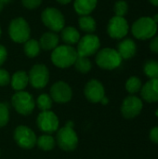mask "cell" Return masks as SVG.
<instances>
[{"label":"cell","instance_id":"obj_28","mask_svg":"<svg viewBox=\"0 0 158 159\" xmlns=\"http://www.w3.org/2000/svg\"><path fill=\"white\" fill-rule=\"evenodd\" d=\"M52 99L47 94H41L38 96L36 100V105L37 107L43 112V111H49L52 107Z\"/></svg>","mask_w":158,"mask_h":159},{"label":"cell","instance_id":"obj_37","mask_svg":"<svg viewBox=\"0 0 158 159\" xmlns=\"http://www.w3.org/2000/svg\"><path fill=\"white\" fill-rule=\"evenodd\" d=\"M72 0H57V2H59L60 4H62V5H65V4H68L70 3Z\"/></svg>","mask_w":158,"mask_h":159},{"label":"cell","instance_id":"obj_7","mask_svg":"<svg viewBox=\"0 0 158 159\" xmlns=\"http://www.w3.org/2000/svg\"><path fill=\"white\" fill-rule=\"evenodd\" d=\"M43 23L53 32H61L65 25L62 13L55 7H47L41 14Z\"/></svg>","mask_w":158,"mask_h":159},{"label":"cell","instance_id":"obj_23","mask_svg":"<svg viewBox=\"0 0 158 159\" xmlns=\"http://www.w3.org/2000/svg\"><path fill=\"white\" fill-rule=\"evenodd\" d=\"M79 26L80 28L87 33H93L96 30V21L95 20L89 16V15H85L81 16L79 20Z\"/></svg>","mask_w":158,"mask_h":159},{"label":"cell","instance_id":"obj_20","mask_svg":"<svg viewBox=\"0 0 158 159\" xmlns=\"http://www.w3.org/2000/svg\"><path fill=\"white\" fill-rule=\"evenodd\" d=\"M59 40V36L55 33L47 32L41 36L39 45L45 50H51L58 47Z\"/></svg>","mask_w":158,"mask_h":159},{"label":"cell","instance_id":"obj_2","mask_svg":"<svg viewBox=\"0 0 158 159\" xmlns=\"http://www.w3.org/2000/svg\"><path fill=\"white\" fill-rule=\"evenodd\" d=\"M56 142L59 147L66 152L74 151L77 147L78 137L74 129V123L72 121H68L64 127L58 130Z\"/></svg>","mask_w":158,"mask_h":159},{"label":"cell","instance_id":"obj_34","mask_svg":"<svg viewBox=\"0 0 158 159\" xmlns=\"http://www.w3.org/2000/svg\"><path fill=\"white\" fill-rule=\"evenodd\" d=\"M149 136H150V140L153 143L158 144V127H155L151 129Z\"/></svg>","mask_w":158,"mask_h":159},{"label":"cell","instance_id":"obj_1","mask_svg":"<svg viewBox=\"0 0 158 159\" xmlns=\"http://www.w3.org/2000/svg\"><path fill=\"white\" fill-rule=\"evenodd\" d=\"M78 57L77 51L68 45L58 46L51 53V61L59 68H68L74 64Z\"/></svg>","mask_w":158,"mask_h":159},{"label":"cell","instance_id":"obj_33","mask_svg":"<svg viewBox=\"0 0 158 159\" xmlns=\"http://www.w3.org/2000/svg\"><path fill=\"white\" fill-rule=\"evenodd\" d=\"M150 49L152 52L158 54V35H155L153 38H151L150 42Z\"/></svg>","mask_w":158,"mask_h":159},{"label":"cell","instance_id":"obj_41","mask_svg":"<svg viewBox=\"0 0 158 159\" xmlns=\"http://www.w3.org/2000/svg\"><path fill=\"white\" fill-rule=\"evenodd\" d=\"M1 1H2V2H3L4 4H7V3H9V2L11 1V0H1Z\"/></svg>","mask_w":158,"mask_h":159},{"label":"cell","instance_id":"obj_4","mask_svg":"<svg viewBox=\"0 0 158 159\" xmlns=\"http://www.w3.org/2000/svg\"><path fill=\"white\" fill-rule=\"evenodd\" d=\"M122 58L117 50L110 48L100 50L96 55V63L99 67L104 70H114L120 66Z\"/></svg>","mask_w":158,"mask_h":159},{"label":"cell","instance_id":"obj_43","mask_svg":"<svg viewBox=\"0 0 158 159\" xmlns=\"http://www.w3.org/2000/svg\"><path fill=\"white\" fill-rule=\"evenodd\" d=\"M0 35H1V27H0Z\"/></svg>","mask_w":158,"mask_h":159},{"label":"cell","instance_id":"obj_5","mask_svg":"<svg viewBox=\"0 0 158 159\" xmlns=\"http://www.w3.org/2000/svg\"><path fill=\"white\" fill-rule=\"evenodd\" d=\"M11 103L14 109L22 116H28L33 113L35 102L33 96L26 91H17L11 98Z\"/></svg>","mask_w":158,"mask_h":159},{"label":"cell","instance_id":"obj_3","mask_svg":"<svg viewBox=\"0 0 158 159\" xmlns=\"http://www.w3.org/2000/svg\"><path fill=\"white\" fill-rule=\"evenodd\" d=\"M157 27V23L154 21L152 17H142L133 22L131 32L137 39L147 40L156 35Z\"/></svg>","mask_w":158,"mask_h":159},{"label":"cell","instance_id":"obj_16","mask_svg":"<svg viewBox=\"0 0 158 159\" xmlns=\"http://www.w3.org/2000/svg\"><path fill=\"white\" fill-rule=\"evenodd\" d=\"M142 98L149 103L158 102V79H150L141 89Z\"/></svg>","mask_w":158,"mask_h":159},{"label":"cell","instance_id":"obj_31","mask_svg":"<svg viewBox=\"0 0 158 159\" xmlns=\"http://www.w3.org/2000/svg\"><path fill=\"white\" fill-rule=\"evenodd\" d=\"M10 75L7 71L0 68V87H6L10 83Z\"/></svg>","mask_w":158,"mask_h":159},{"label":"cell","instance_id":"obj_42","mask_svg":"<svg viewBox=\"0 0 158 159\" xmlns=\"http://www.w3.org/2000/svg\"><path fill=\"white\" fill-rule=\"evenodd\" d=\"M156 116L158 117V109L156 110Z\"/></svg>","mask_w":158,"mask_h":159},{"label":"cell","instance_id":"obj_36","mask_svg":"<svg viewBox=\"0 0 158 159\" xmlns=\"http://www.w3.org/2000/svg\"><path fill=\"white\" fill-rule=\"evenodd\" d=\"M101 102H102V104H107V103L109 102V100H108V98H107V97H105V96H104V97L102 99Z\"/></svg>","mask_w":158,"mask_h":159},{"label":"cell","instance_id":"obj_29","mask_svg":"<svg viewBox=\"0 0 158 159\" xmlns=\"http://www.w3.org/2000/svg\"><path fill=\"white\" fill-rule=\"evenodd\" d=\"M9 121V111L6 103L0 102V128L5 127Z\"/></svg>","mask_w":158,"mask_h":159},{"label":"cell","instance_id":"obj_6","mask_svg":"<svg viewBox=\"0 0 158 159\" xmlns=\"http://www.w3.org/2000/svg\"><path fill=\"white\" fill-rule=\"evenodd\" d=\"M10 38L16 43H25L30 37V26L23 18H16L10 21L8 27Z\"/></svg>","mask_w":158,"mask_h":159},{"label":"cell","instance_id":"obj_26","mask_svg":"<svg viewBox=\"0 0 158 159\" xmlns=\"http://www.w3.org/2000/svg\"><path fill=\"white\" fill-rule=\"evenodd\" d=\"M142 87V81L137 76H131L126 82V89L131 95L138 93L141 90Z\"/></svg>","mask_w":158,"mask_h":159},{"label":"cell","instance_id":"obj_18","mask_svg":"<svg viewBox=\"0 0 158 159\" xmlns=\"http://www.w3.org/2000/svg\"><path fill=\"white\" fill-rule=\"evenodd\" d=\"M29 83V76L28 74L24 71H18L13 74L12 77L10 78V84L14 90L21 91L23 90Z\"/></svg>","mask_w":158,"mask_h":159},{"label":"cell","instance_id":"obj_9","mask_svg":"<svg viewBox=\"0 0 158 159\" xmlns=\"http://www.w3.org/2000/svg\"><path fill=\"white\" fill-rule=\"evenodd\" d=\"M29 83L34 89H43L45 88L49 80V72L46 65L44 64H35L30 70L28 75Z\"/></svg>","mask_w":158,"mask_h":159},{"label":"cell","instance_id":"obj_10","mask_svg":"<svg viewBox=\"0 0 158 159\" xmlns=\"http://www.w3.org/2000/svg\"><path fill=\"white\" fill-rule=\"evenodd\" d=\"M101 42L97 35L94 34H87L80 38L77 44V54L81 57H89L94 55L100 48Z\"/></svg>","mask_w":158,"mask_h":159},{"label":"cell","instance_id":"obj_25","mask_svg":"<svg viewBox=\"0 0 158 159\" xmlns=\"http://www.w3.org/2000/svg\"><path fill=\"white\" fill-rule=\"evenodd\" d=\"M143 72L150 79H158V61L154 60L147 61L143 65Z\"/></svg>","mask_w":158,"mask_h":159},{"label":"cell","instance_id":"obj_13","mask_svg":"<svg viewBox=\"0 0 158 159\" xmlns=\"http://www.w3.org/2000/svg\"><path fill=\"white\" fill-rule=\"evenodd\" d=\"M142 107V101L134 95H130L123 101L121 106V114L125 118L131 119L138 116L141 114Z\"/></svg>","mask_w":158,"mask_h":159},{"label":"cell","instance_id":"obj_11","mask_svg":"<svg viewBox=\"0 0 158 159\" xmlns=\"http://www.w3.org/2000/svg\"><path fill=\"white\" fill-rule=\"evenodd\" d=\"M129 23L124 17L114 16L108 22V34L114 39H122L129 33Z\"/></svg>","mask_w":158,"mask_h":159},{"label":"cell","instance_id":"obj_32","mask_svg":"<svg viewBox=\"0 0 158 159\" xmlns=\"http://www.w3.org/2000/svg\"><path fill=\"white\" fill-rule=\"evenodd\" d=\"M22 5L28 9H34L40 6L42 0H21Z\"/></svg>","mask_w":158,"mask_h":159},{"label":"cell","instance_id":"obj_8","mask_svg":"<svg viewBox=\"0 0 158 159\" xmlns=\"http://www.w3.org/2000/svg\"><path fill=\"white\" fill-rule=\"evenodd\" d=\"M16 143L24 149H31L36 144V136L34 132L26 126H19L15 129L13 133Z\"/></svg>","mask_w":158,"mask_h":159},{"label":"cell","instance_id":"obj_40","mask_svg":"<svg viewBox=\"0 0 158 159\" xmlns=\"http://www.w3.org/2000/svg\"><path fill=\"white\" fill-rule=\"evenodd\" d=\"M4 5H5V4H4V3H3L1 0H0V12L3 10V8H4Z\"/></svg>","mask_w":158,"mask_h":159},{"label":"cell","instance_id":"obj_12","mask_svg":"<svg viewBox=\"0 0 158 159\" xmlns=\"http://www.w3.org/2000/svg\"><path fill=\"white\" fill-rule=\"evenodd\" d=\"M36 124L39 129L47 134H51L59 129V119L51 111L41 112L37 116Z\"/></svg>","mask_w":158,"mask_h":159},{"label":"cell","instance_id":"obj_27","mask_svg":"<svg viewBox=\"0 0 158 159\" xmlns=\"http://www.w3.org/2000/svg\"><path fill=\"white\" fill-rule=\"evenodd\" d=\"M74 67L75 69L82 73V74H87L90 71L92 65H91V62L88 59V57H81V56H78L75 62H74Z\"/></svg>","mask_w":158,"mask_h":159},{"label":"cell","instance_id":"obj_39","mask_svg":"<svg viewBox=\"0 0 158 159\" xmlns=\"http://www.w3.org/2000/svg\"><path fill=\"white\" fill-rule=\"evenodd\" d=\"M153 18V20H154V21L156 22V23H157L158 24V14H156L154 17H152Z\"/></svg>","mask_w":158,"mask_h":159},{"label":"cell","instance_id":"obj_24","mask_svg":"<svg viewBox=\"0 0 158 159\" xmlns=\"http://www.w3.org/2000/svg\"><path fill=\"white\" fill-rule=\"evenodd\" d=\"M24 52L29 58H34L40 53V45L34 39H28L24 43Z\"/></svg>","mask_w":158,"mask_h":159},{"label":"cell","instance_id":"obj_15","mask_svg":"<svg viewBox=\"0 0 158 159\" xmlns=\"http://www.w3.org/2000/svg\"><path fill=\"white\" fill-rule=\"evenodd\" d=\"M84 92L86 98L93 103L101 102L102 99L105 96V90L102 84L96 79H91L87 83Z\"/></svg>","mask_w":158,"mask_h":159},{"label":"cell","instance_id":"obj_21","mask_svg":"<svg viewBox=\"0 0 158 159\" xmlns=\"http://www.w3.org/2000/svg\"><path fill=\"white\" fill-rule=\"evenodd\" d=\"M61 38L68 46H72L79 42L80 34L74 27L67 26L61 30Z\"/></svg>","mask_w":158,"mask_h":159},{"label":"cell","instance_id":"obj_19","mask_svg":"<svg viewBox=\"0 0 158 159\" xmlns=\"http://www.w3.org/2000/svg\"><path fill=\"white\" fill-rule=\"evenodd\" d=\"M97 2L98 0H75L74 7L79 15L85 16L90 14L94 10L97 6Z\"/></svg>","mask_w":158,"mask_h":159},{"label":"cell","instance_id":"obj_14","mask_svg":"<svg viewBox=\"0 0 158 159\" xmlns=\"http://www.w3.org/2000/svg\"><path fill=\"white\" fill-rule=\"evenodd\" d=\"M72 96L73 91L71 87L63 81H58L50 88V97L52 101L58 103H65L70 102Z\"/></svg>","mask_w":158,"mask_h":159},{"label":"cell","instance_id":"obj_38","mask_svg":"<svg viewBox=\"0 0 158 159\" xmlns=\"http://www.w3.org/2000/svg\"><path fill=\"white\" fill-rule=\"evenodd\" d=\"M149 1H150V3L152 5H154L156 7H158V0H149Z\"/></svg>","mask_w":158,"mask_h":159},{"label":"cell","instance_id":"obj_30","mask_svg":"<svg viewBox=\"0 0 158 159\" xmlns=\"http://www.w3.org/2000/svg\"><path fill=\"white\" fill-rule=\"evenodd\" d=\"M114 10L115 13V16H119V17H124L128 10H129V6L127 4L126 1L124 0H119L115 4L114 7Z\"/></svg>","mask_w":158,"mask_h":159},{"label":"cell","instance_id":"obj_35","mask_svg":"<svg viewBox=\"0 0 158 159\" xmlns=\"http://www.w3.org/2000/svg\"><path fill=\"white\" fill-rule=\"evenodd\" d=\"M7 56V52L6 48L4 46L0 45V66L5 62Z\"/></svg>","mask_w":158,"mask_h":159},{"label":"cell","instance_id":"obj_22","mask_svg":"<svg viewBox=\"0 0 158 159\" xmlns=\"http://www.w3.org/2000/svg\"><path fill=\"white\" fill-rule=\"evenodd\" d=\"M55 144H56L55 139L49 134L41 135L36 140V145L43 151H50V150H52L55 147Z\"/></svg>","mask_w":158,"mask_h":159},{"label":"cell","instance_id":"obj_17","mask_svg":"<svg viewBox=\"0 0 158 159\" xmlns=\"http://www.w3.org/2000/svg\"><path fill=\"white\" fill-rule=\"evenodd\" d=\"M137 51V46L135 42L130 38H126L121 41L117 46V52L122 60H129L134 57Z\"/></svg>","mask_w":158,"mask_h":159}]
</instances>
